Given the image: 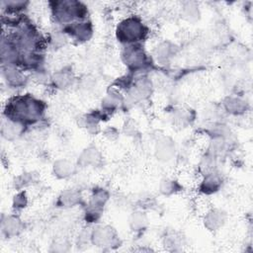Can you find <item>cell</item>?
<instances>
[{"label":"cell","instance_id":"1","mask_svg":"<svg viewBox=\"0 0 253 253\" xmlns=\"http://www.w3.org/2000/svg\"><path fill=\"white\" fill-rule=\"evenodd\" d=\"M120 32V38L126 42L138 41L143 37L144 28L140 22L134 18H128L121 23L118 30Z\"/></svg>","mask_w":253,"mask_h":253}]
</instances>
